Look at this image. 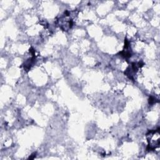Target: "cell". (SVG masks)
<instances>
[{
	"mask_svg": "<svg viewBox=\"0 0 160 160\" xmlns=\"http://www.w3.org/2000/svg\"><path fill=\"white\" fill-rule=\"evenodd\" d=\"M148 145L147 150L154 151L159 145V129L149 131L146 134Z\"/></svg>",
	"mask_w": 160,
	"mask_h": 160,
	"instance_id": "6da1fadb",
	"label": "cell"
}]
</instances>
